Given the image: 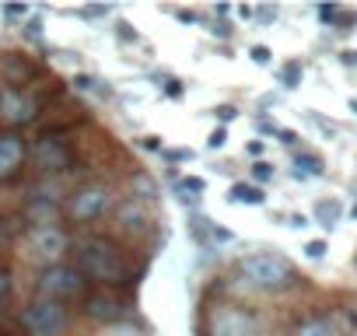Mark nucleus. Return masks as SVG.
Returning <instances> with one entry per match:
<instances>
[{"label": "nucleus", "mask_w": 357, "mask_h": 336, "mask_svg": "<svg viewBox=\"0 0 357 336\" xmlns=\"http://www.w3.org/2000/svg\"><path fill=\"white\" fill-rule=\"evenodd\" d=\"M74 266L88 284H98L102 291H126L137 284V270L130 259V249L116 242L112 235H84L74 242Z\"/></svg>", "instance_id": "f257e3e1"}, {"label": "nucleus", "mask_w": 357, "mask_h": 336, "mask_svg": "<svg viewBox=\"0 0 357 336\" xmlns=\"http://www.w3.org/2000/svg\"><path fill=\"white\" fill-rule=\"evenodd\" d=\"M238 277L263 294H284L291 287H298V270L287 256L280 252H249L238 259Z\"/></svg>", "instance_id": "f03ea898"}, {"label": "nucleus", "mask_w": 357, "mask_h": 336, "mask_svg": "<svg viewBox=\"0 0 357 336\" xmlns=\"http://www.w3.org/2000/svg\"><path fill=\"white\" fill-rule=\"evenodd\" d=\"M29 161L36 165V172L43 179H60V176H67V172L77 168V147L67 140V130L46 126L36 137V144L29 147Z\"/></svg>", "instance_id": "7ed1b4c3"}, {"label": "nucleus", "mask_w": 357, "mask_h": 336, "mask_svg": "<svg viewBox=\"0 0 357 336\" xmlns=\"http://www.w3.org/2000/svg\"><path fill=\"white\" fill-rule=\"evenodd\" d=\"M109 214H116V190L109 183H84L63 200V217L70 224H95Z\"/></svg>", "instance_id": "20e7f679"}, {"label": "nucleus", "mask_w": 357, "mask_h": 336, "mask_svg": "<svg viewBox=\"0 0 357 336\" xmlns=\"http://www.w3.org/2000/svg\"><path fill=\"white\" fill-rule=\"evenodd\" d=\"M18 326L25 329V336H67L74 329V312L60 301L32 298L18 312Z\"/></svg>", "instance_id": "39448f33"}, {"label": "nucleus", "mask_w": 357, "mask_h": 336, "mask_svg": "<svg viewBox=\"0 0 357 336\" xmlns=\"http://www.w3.org/2000/svg\"><path fill=\"white\" fill-rule=\"evenodd\" d=\"M88 294V280L81 277V270L74 263H56V266H43L39 277H36V298H46V301H74L81 298L84 301Z\"/></svg>", "instance_id": "423d86ee"}, {"label": "nucleus", "mask_w": 357, "mask_h": 336, "mask_svg": "<svg viewBox=\"0 0 357 336\" xmlns=\"http://www.w3.org/2000/svg\"><path fill=\"white\" fill-rule=\"evenodd\" d=\"M39 116H43V98L32 88H11V84L0 88V123H4V130L22 133Z\"/></svg>", "instance_id": "0eeeda50"}, {"label": "nucleus", "mask_w": 357, "mask_h": 336, "mask_svg": "<svg viewBox=\"0 0 357 336\" xmlns=\"http://www.w3.org/2000/svg\"><path fill=\"white\" fill-rule=\"evenodd\" d=\"M25 249L36 263L43 266H56L63 263V256L74 249V238L67 235V228L53 224V228H29L25 231Z\"/></svg>", "instance_id": "6e6552de"}, {"label": "nucleus", "mask_w": 357, "mask_h": 336, "mask_svg": "<svg viewBox=\"0 0 357 336\" xmlns=\"http://www.w3.org/2000/svg\"><path fill=\"white\" fill-rule=\"evenodd\" d=\"M207 336H263V322L256 312H249L242 305H218L211 312Z\"/></svg>", "instance_id": "1a4fd4ad"}, {"label": "nucleus", "mask_w": 357, "mask_h": 336, "mask_svg": "<svg viewBox=\"0 0 357 336\" xmlns=\"http://www.w3.org/2000/svg\"><path fill=\"white\" fill-rule=\"evenodd\" d=\"M81 315L109 329V326L126 322L130 305L119 298V291H102V287H98V291H88V294H84V301H81Z\"/></svg>", "instance_id": "9d476101"}, {"label": "nucleus", "mask_w": 357, "mask_h": 336, "mask_svg": "<svg viewBox=\"0 0 357 336\" xmlns=\"http://www.w3.org/2000/svg\"><path fill=\"white\" fill-rule=\"evenodd\" d=\"M29 161V140L25 133L0 130V183H15Z\"/></svg>", "instance_id": "9b49d317"}, {"label": "nucleus", "mask_w": 357, "mask_h": 336, "mask_svg": "<svg viewBox=\"0 0 357 336\" xmlns=\"http://www.w3.org/2000/svg\"><path fill=\"white\" fill-rule=\"evenodd\" d=\"M112 221H116L119 235H126V238H144V235H151V228H154L147 204H140V200H133V197L123 200V204H116Z\"/></svg>", "instance_id": "f8f14e48"}, {"label": "nucleus", "mask_w": 357, "mask_h": 336, "mask_svg": "<svg viewBox=\"0 0 357 336\" xmlns=\"http://www.w3.org/2000/svg\"><path fill=\"white\" fill-rule=\"evenodd\" d=\"M39 63L25 53H4L0 56V77H4V84L11 88H29L36 77H39Z\"/></svg>", "instance_id": "ddd939ff"}, {"label": "nucleus", "mask_w": 357, "mask_h": 336, "mask_svg": "<svg viewBox=\"0 0 357 336\" xmlns=\"http://www.w3.org/2000/svg\"><path fill=\"white\" fill-rule=\"evenodd\" d=\"M326 176V161L315 151L294 154V179H322Z\"/></svg>", "instance_id": "4468645a"}, {"label": "nucleus", "mask_w": 357, "mask_h": 336, "mask_svg": "<svg viewBox=\"0 0 357 336\" xmlns=\"http://www.w3.org/2000/svg\"><path fill=\"white\" fill-rule=\"evenodd\" d=\"M231 204H249V207H263L266 204V193L259 186H249V183H235L231 186Z\"/></svg>", "instance_id": "2eb2a0df"}, {"label": "nucleus", "mask_w": 357, "mask_h": 336, "mask_svg": "<svg viewBox=\"0 0 357 336\" xmlns=\"http://www.w3.org/2000/svg\"><path fill=\"white\" fill-rule=\"evenodd\" d=\"M294 336H340V329H336L329 319L315 315V319H305V322L294 329Z\"/></svg>", "instance_id": "dca6fc26"}, {"label": "nucleus", "mask_w": 357, "mask_h": 336, "mask_svg": "<svg viewBox=\"0 0 357 336\" xmlns=\"http://www.w3.org/2000/svg\"><path fill=\"white\" fill-rule=\"evenodd\" d=\"M343 217V207L336 204V200H322V204H315V221L322 224V228H336V221Z\"/></svg>", "instance_id": "f3484780"}, {"label": "nucleus", "mask_w": 357, "mask_h": 336, "mask_svg": "<svg viewBox=\"0 0 357 336\" xmlns=\"http://www.w3.org/2000/svg\"><path fill=\"white\" fill-rule=\"evenodd\" d=\"M301 77H305V70H301V63H298V60H291V63H284V67H280V84H284V88H298V84H301Z\"/></svg>", "instance_id": "a211bd4d"}, {"label": "nucleus", "mask_w": 357, "mask_h": 336, "mask_svg": "<svg viewBox=\"0 0 357 336\" xmlns=\"http://www.w3.org/2000/svg\"><path fill=\"white\" fill-rule=\"evenodd\" d=\"M11 291H15V270L0 263V305L11 298Z\"/></svg>", "instance_id": "6ab92c4d"}, {"label": "nucleus", "mask_w": 357, "mask_h": 336, "mask_svg": "<svg viewBox=\"0 0 357 336\" xmlns=\"http://www.w3.org/2000/svg\"><path fill=\"white\" fill-rule=\"evenodd\" d=\"M0 15L11 18V22H22V18H29V8L25 4H4V8H0Z\"/></svg>", "instance_id": "aec40b11"}, {"label": "nucleus", "mask_w": 357, "mask_h": 336, "mask_svg": "<svg viewBox=\"0 0 357 336\" xmlns=\"http://www.w3.org/2000/svg\"><path fill=\"white\" fill-rule=\"evenodd\" d=\"M252 179H256V183H270V179H273V168H270L266 161H256V165H252Z\"/></svg>", "instance_id": "412c9836"}, {"label": "nucleus", "mask_w": 357, "mask_h": 336, "mask_svg": "<svg viewBox=\"0 0 357 336\" xmlns=\"http://www.w3.org/2000/svg\"><path fill=\"white\" fill-rule=\"evenodd\" d=\"M225 144H228V130H225V126H218V130L211 133V140H207V147H211V151H221Z\"/></svg>", "instance_id": "4be33fe9"}, {"label": "nucleus", "mask_w": 357, "mask_h": 336, "mask_svg": "<svg viewBox=\"0 0 357 336\" xmlns=\"http://www.w3.org/2000/svg\"><path fill=\"white\" fill-rule=\"evenodd\" d=\"M183 190H186V193H204L207 183H204L200 176H186V179H183Z\"/></svg>", "instance_id": "5701e85b"}, {"label": "nucleus", "mask_w": 357, "mask_h": 336, "mask_svg": "<svg viewBox=\"0 0 357 336\" xmlns=\"http://www.w3.org/2000/svg\"><path fill=\"white\" fill-rule=\"evenodd\" d=\"M305 256H308V259H322V256H326V242H322V238L308 242V245H305Z\"/></svg>", "instance_id": "b1692460"}, {"label": "nucleus", "mask_w": 357, "mask_h": 336, "mask_svg": "<svg viewBox=\"0 0 357 336\" xmlns=\"http://www.w3.org/2000/svg\"><path fill=\"white\" fill-rule=\"evenodd\" d=\"M249 53H252V60H256V63H263V67H266V63H270V60H273V53H270V49H266V46H252V49H249Z\"/></svg>", "instance_id": "393cba45"}, {"label": "nucleus", "mask_w": 357, "mask_h": 336, "mask_svg": "<svg viewBox=\"0 0 357 336\" xmlns=\"http://www.w3.org/2000/svg\"><path fill=\"white\" fill-rule=\"evenodd\" d=\"M214 116H218L221 123H231V119L238 116V109H235V105H218V109H214Z\"/></svg>", "instance_id": "a878e982"}, {"label": "nucleus", "mask_w": 357, "mask_h": 336, "mask_svg": "<svg viewBox=\"0 0 357 336\" xmlns=\"http://www.w3.org/2000/svg\"><path fill=\"white\" fill-rule=\"evenodd\" d=\"M161 154H165L168 161H193V151H165V147H161Z\"/></svg>", "instance_id": "bb28decb"}, {"label": "nucleus", "mask_w": 357, "mask_h": 336, "mask_svg": "<svg viewBox=\"0 0 357 336\" xmlns=\"http://www.w3.org/2000/svg\"><path fill=\"white\" fill-rule=\"evenodd\" d=\"M25 36H29V39H39V36H43V22H39V18H32V22L25 25Z\"/></svg>", "instance_id": "cd10ccee"}, {"label": "nucleus", "mask_w": 357, "mask_h": 336, "mask_svg": "<svg viewBox=\"0 0 357 336\" xmlns=\"http://www.w3.org/2000/svg\"><path fill=\"white\" fill-rule=\"evenodd\" d=\"M112 8H81V18H102V15H109Z\"/></svg>", "instance_id": "c85d7f7f"}, {"label": "nucleus", "mask_w": 357, "mask_h": 336, "mask_svg": "<svg viewBox=\"0 0 357 336\" xmlns=\"http://www.w3.org/2000/svg\"><path fill=\"white\" fill-rule=\"evenodd\" d=\"M245 154L259 158V154H263V140H249V144H245Z\"/></svg>", "instance_id": "c756f323"}, {"label": "nucleus", "mask_w": 357, "mask_h": 336, "mask_svg": "<svg viewBox=\"0 0 357 336\" xmlns=\"http://www.w3.org/2000/svg\"><path fill=\"white\" fill-rule=\"evenodd\" d=\"M211 32H214V36H221V39H228V36H231V25H218V22H214V29H211Z\"/></svg>", "instance_id": "7c9ffc66"}, {"label": "nucleus", "mask_w": 357, "mask_h": 336, "mask_svg": "<svg viewBox=\"0 0 357 336\" xmlns=\"http://www.w3.org/2000/svg\"><path fill=\"white\" fill-rule=\"evenodd\" d=\"M273 18H277V8H263L259 11V22H273Z\"/></svg>", "instance_id": "2f4dec72"}, {"label": "nucleus", "mask_w": 357, "mask_h": 336, "mask_svg": "<svg viewBox=\"0 0 357 336\" xmlns=\"http://www.w3.org/2000/svg\"><path fill=\"white\" fill-rule=\"evenodd\" d=\"M144 147H147V151H161V140H158V137H144Z\"/></svg>", "instance_id": "473e14b6"}, {"label": "nucleus", "mask_w": 357, "mask_h": 336, "mask_svg": "<svg viewBox=\"0 0 357 336\" xmlns=\"http://www.w3.org/2000/svg\"><path fill=\"white\" fill-rule=\"evenodd\" d=\"M175 18H178V22H197V15H193V11H175Z\"/></svg>", "instance_id": "72a5a7b5"}, {"label": "nucleus", "mask_w": 357, "mask_h": 336, "mask_svg": "<svg viewBox=\"0 0 357 336\" xmlns=\"http://www.w3.org/2000/svg\"><path fill=\"white\" fill-rule=\"evenodd\" d=\"M343 63H347V67H354V63H357V53H354V49H347V53H343Z\"/></svg>", "instance_id": "f704fd0d"}, {"label": "nucleus", "mask_w": 357, "mask_h": 336, "mask_svg": "<svg viewBox=\"0 0 357 336\" xmlns=\"http://www.w3.org/2000/svg\"><path fill=\"white\" fill-rule=\"evenodd\" d=\"M291 228H308V217H291Z\"/></svg>", "instance_id": "c9c22d12"}, {"label": "nucleus", "mask_w": 357, "mask_h": 336, "mask_svg": "<svg viewBox=\"0 0 357 336\" xmlns=\"http://www.w3.org/2000/svg\"><path fill=\"white\" fill-rule=\"evenodd\" d=\"M350 112H357V98H350Z\"/></svg>", "instance_id": "e433bc0d"}, {"label": "nucleus", "mask_w": 357, "mask_h": 336, "mask_svg": "<svg viewBox=\"0 0 357 336\" xmlns=\"http://www.w3.org/2000/svg\"><path fill=\"white\" fill-rule=\"evenodd\" d=\"M350 214H354V217H357V204H354V211H350Z\"/></svg>", "instance_id": "4c0bfd02"}, {"label": "nucleus", "mask_w": 357, "mask_h": 336, "mask_svg": "<svg viewBox=\"0 0 357 336\" xmlns=\"http://www.w3.org/2000/svg\"><path fill=\"white\" fill-rule=\"evenodd\" d=\"M354 263H357V256H354Z\"/></svg>", "instance_id": "58836bf2"}]
</instances>
